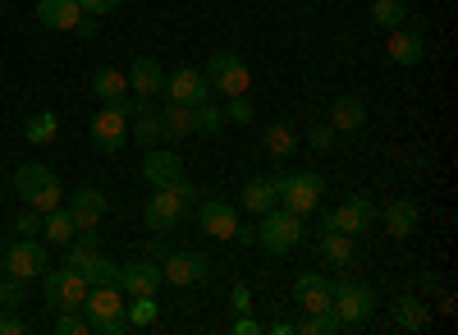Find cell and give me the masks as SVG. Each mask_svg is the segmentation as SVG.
Wrapping results in <instances>:
<instances>
[{"instance_id": "22", "label": "cell", "mask_w": 458, "mask_h": 335, "mask_svg": "<svg viewBox=\"0 0 458 335\" xmlns=\"http://www.w3.org/2000/svg\"><path fill=\"white\" fill-rule=\"evenodd\" d=\"M330 129H335V133H358V129H367V101H362L358 92L335 97V106H330Z\"/></svg>"}, {"instance_id": "2", "label": "cell", "mask_w": 458, "mask_h": 335, "mask_svg": "<svg viewBox=\"0 0 458 335\" xmlns=\"http://www.w3.org/2000/svg\"><path fill=\"white\" fill-rule=\"evenodd\" d=\"M79 313H88V331H97V335H124L129 331V322H124V289L120 285H92Z\"/></svg>"}, {"instance_id": "5", "label": "cell", "mask_w": 458, "mask_h": 335, "mask_svg": "<svg viewBox=\"0 0 458 335\" xmlns=\"http://www.w3.org/2000/svg\"><path fill=\"white\" fill-rule=\"evenodd\" d=\"M257 244L271 253V257H284L302 244V216L289 211V207H271L261 211V226H257Z\"/></svg>"}, {"instance_id": "49", "label": "cell", "mask_w": 458, "mask_h": 335, "mask_svg": "<svg viewBox=\"0 0 458 335\" xmlns=\"http://www.w3.org/2000/svg\"><path fill=\"white\" fill-rule=\"evenodd\" d=\"M326 230H339V226H335V207H330V211H321V235H326Z\"/></svg>"}, {"instance_id": "39", "label": "cell", "mask_w": 458, "mask_h": 335, "mask_svg": "<svg viewBox=\"0 0 458 335\" xmlns=\"http://www.w3.org/2000/svg\"><path fill=\"white\" fill-rule=\"evenodd\" d=\"M302 331H308V335H335V331H339V317H335L330 308H321V313H308Z\"/></svg>"}, {"instance_id": "10", "label": "cell", "mask_w": 458, "mask_h": 335, "mask_svg": "<svg viewBox=\"0 0 458 335\" xmlns=\"http://www.w3.org/2000/svg\"><path fill=\"white\" fill-rule=\"evenodd\" d=\"M0 267H5L10 276H19L23 285L37 280V276L47 271V248H42V239H23V235H19V244H10L5 253H0Z\"/></svg>"}, {"instance_id": "34", "label": "cell", "mask_w": 458, "mask_h": 335, "mask_svg": "<svg viewBox=\"0 0 458 335\" xmlns=\"http://www.w3.org/2000/svg\"><path fill=\"white\" fill-rule=\"evenodd\" d=\"M229 120H225V110L211 106V101H198L193 106V133H220Z\"/></svg>"}, {"instance_id": "45", "label": "cell", "mask_w": 458, "mask_h": 335, "mask_svg": "<svg viewBox=\"0 0 458 335\" xmlns=\"http://www.w3.org/2000/svg\"><path fill=\"white\" fill-rule=\"evenodd\" d=\"M28 326H23V317H14V313H0V335H23Z\"/></svg>"}, {"instance_id": "37", "label": "cell", "mask_w": 458, "mask_h": 335, "mask_svg": "<svg viewBox=\"0 0 458 335\" xmlns=\"http://www.w3.org/2000/svg\"><path fill=\"white\" fill-rule=\"evenodd\" d=\"M252 116H257V110H252V97L243 92V97H229V106H225V120L229 125H252Z\"/></svg>"}, {"instance_id": "46", "label": "cell", "mask_w": 458, "mask_h": 335, "mask_svg": "<svg viewBox=\"0 0 458 335\" xmlns=\"http://www.w3.org/2000/svg\"><path fill=\"white\" fill-rule=\"evenodd\" d=\"M97 28H101V23H97V14H83L73 32H79V37H97Z\"/></svg>"}, {"instance_id": "13", "label": "cell", "mask_w": 458, "mask_h": 335, "mask_svg": "<svg viewBox=\"0 0 458 335\" xmlns=\"http://www.w3.org/2000/svg\"><path fill=\"white\" fill-rule=\"evenodd\" d=\"M386 56L394 60V64H403V69H412V64H422V56H427V37H422V23H399V28H390V42H386Z\"/></svg>"}, {"instance_id": "3", "label": "cell", "mask_w": 458, "mask_h": 335, "mask_svg": "<svg viewBox=\"0 0 458 335\" xmlns=\"http://www.w3.org/2000/svg\"><path fill=\"white\" fill-rule=\"evenodd\" d=\"M14 193H19L28 207H37L42 216L55 211V207L64 202V189H60L55 170H51V166H37V161H28V166L14 170Z\"/></svg>"}, {"instance_id": "32", "label": "cell", "mask_w": 458, "mask_h": 335, "mask_svg": "<svg viewBox=\"0 0 458 335\" xmlns=\"http://www.w3.org/2000/svg\"><path fill=\"white\" fill-rule=\"evenodd\" d=\"M412 14H408V0H371V23L376 28H399V23H408Z\"/></svg>"}, {"instance_id": "24", "label": "cell", "mask_w": 458, "mask_h": 335, "mask_svg": "<svg viewBox=\"0 0 458 335\" xmlns=\"http://www.w3.org/2000/svg\"><path fill=\"white\" fill-rule=\"evenodd\" d=\"M417 226H422V211H417L412 198H399V202L386 207V230H390V239H412Z\"/></svg>"}, {"instance_id": "19", "label": "cell", "mask_w": 458, "mask_h": 335, "mask_svg": "<svg viewBox=\"0 0 458 335\" xmlns=\"http://www.w3.org/2000/svg\"><path fill=\"white\" fill-rule=\"evenodd\" d=\"M83 14L88 10L79 5V0H37V23L51 28V32H73Z\"/></svg>"}, {"instance_id": "36", "label": "cell", "mask_w": 458, "mask_h": 335, "mask_svg": "<svg viewBox=\"0 0 458 335\" xmlns=\"http://www.w3.org/2000/svg\"><path fill=\"white\" fill-rule=\"evenodd\" d=\"M23 138L37 142V147H47V142L55 138V116H51V110H37V116L23 125Z\"/></svg>"}, {"instance_id": "6", "label": "cell", "mask_w": 458, "mask_h": 335, "mask_svg": "<svg viewBox=\"0 0 458 335\" xmlns=\"http://www.w3.org/2000/svg\"><path fill=\"white\" fill-rule=\"evenodd\" d=\"M280 179V207L298 211V216H308L321 207V193H326V179L317 170H276Z\"/></svg>"}, {"instance_id": "4", "label": "cell", "mask_w": 458, "mask_h": 335, "mask_svg": "<svg viewBox=\"0 0 458 335\" xmlns=\"http://www.w3.org/2000/svg\"><path fill=\"white\" fill-rule=\"evenodd\" d=\"M330 313L339 317V331H358V326H367L371 313H376V289L362 285V280H335Z\"/></svg>"}, {"instance_id": "27", "label": "cell", "mask_w": 458, "mask_h": 335, "mask_svg": "<svg viewBox=\"0 0 458 335\" xmlns=\"http://www.w3.org/2000/svg\"><path fill=\"white\" fill-rule=\"evenodd\" d=\"M394 326H399V331H427V326H431V304L403 294V299L394 304Z\"/></svg>"}, {"instance_id": "20", "label": "cell", "mask_w": 458, "mask_h": 335, "mask_svg": "<svg viewBox=\"0 0 458 335\" xmlns=\"http://www.w3.org/2000/svg\"><path fill=\"white\" fill-rule=\"evenodd\" d=\"M142 179L157 184V189H165V184H179V179H183V161H179L174 152H165V147H147Z\"/></svg>"}, {"instance_id": "31", "label": "cell", "mask_w": 458, "mask_h": 335, "mask_svg": "<svg viewBox=\"0 0 458 335\" xmlns=\"http://www.w3.org/2000/svg\"><path fill=\"white\" fill-rule=\"evenodd\" d=\"M161 129H165V138H188V133H193V106L165 101V110H161Z\"/></svg>"}, {"instance_id": "21", "label": "cell", "mask_w": 458, "mask_h": 335, "mask_svg": "<svg viewBox=\"0 0 458 335\" xmlns=\"http://www.w3.org/2000/svg\"><path fill=\"white\" fill-rule=\"evenodd\" d=\"M124 79H129V92H133V97H147V101H151V97H161V88H165V69L151 60V56H138Z\"/></svg>"}, {"instance_id": "48", "label": "cell", "mask_w": 458, "mask_h": 335, "mask_svg": "<svg viewBox=\"0 0 458 335\" xmlns=\"http://www.w3.org/2000/svg\"><path fill=\"white\" fill-rule=\"evenodd\" d=\"M234 244H257V230L252 226H234Z\"/></svg>"}, {"instance_id": "25", "label": "cell", "mask_w": 458, "mask_h": 335, "mask_svg": "<svg viewBox=\"0 0 458 335\" xmlns=\"http://www.w3.org/2000/svg\"><path fill=\"white\" fill-rule=\"evenodd\" d=\"M92 92H97L101 106H120V101L129 97V79H124L114 64H101V69L92 73Z\"/></svg>"}, {"instance_id": "33", "label": "cell", "mask_w": 458, "mask_h": 335, "mask_svg": "<svg viewBox=\"0 0 458 335\" xmlns=\"http://www.w3.org/2000/svg\"><path fill=\"white\" fill-rule=\"evenodd\" d=\"M88 285H120V262H110L106 253H92V262L83 267Z\"/></svg>"}, {"instance_id": "17", "label": "cell", "mask_w": 458, "mask_h": 335, "mask_svg": "<svg viewBox=\"0 0 458 335\" xmlns=\"http://www.w3.org/2000/svg\"><path fill=\"white\" fill-rule=\"evenodd\" d=\"M161 285H165V276H161L157 257H138V262L120 267V289L124 294H157Z\"/></svg>"}, {"instance_id": "11", "label": "cell", "mask_w": 458, "mask_h": 335, "mask_svg": "<svg viewBox=\"0 0 458 335\" xmlns=\"http://www.w3.org/2000/svg\"><path fill=\"white\" fill-rule=\"evenodd\" d=\"M161 97H165V101H179V106L211 101V79H207L202 69H174V73H165Z\"/></svg>"}, {"instance_id": "41", "label": "cell", "mask_w": 458, "mask_h": 335, "mask_svg": "<svg viewBox=\"0 0 458 335\" xmlns=\"http://www.w3.org/2000/svg\"><path fill=\"white\" fill-rule=\"evenodd\" d=\"M55 335H88V317H79V308L55 313Z\"/></svg>"}, {"instance_id": "18", "label": "cell", "mask_w": 458, "mask_h": 335, "mask_svg": "<svg viewBox=\"0 0 458 335\" xmlns=\"http://www.w3.org/2000/svg\"><path fill=\"white\" fill-rule=\"evenodd\" d=\"M106 211H110V198L101 189H79V193L69 198V216H73V226H79V235L83 230H97Z\"/></svg>"}, {"instance_id": "40", "label": "cell", "mask_w": 458, "mask_h": 335, "mask_svg": "<svg viewBox=\"0 0 458 335\" xmlns=\"http://www.w3.org/2000/svg\"><path fill=\"white\" fill-rule=\"evenodd\" d=\"M14 230H19L23 239H37V235H42V211H37V207H28V202H23V211L14 216Z\"/></svg>"}, {"instance_id": "42", "label": "cell", "mask_w": 458, "mask_h": 335, "mask_svg": "<svg viewBox=\"0 0 458 335\" xmlns=\"http://www.w3.org/2000/svg\"><path fill=\"white\" fill-rule=\"evenodd\" d=\"M335 138H339V133H335L330 125H317V129L308 133V147H312V152H326V147H335Z\"/></svg>"}, {"instance_id": "1", "label": "cell", "mask_w": 458, "mask_h": 335, "mask_svg": "<svg viewBox=\"0 0 458 335\" xmlns=\"http://www.w3.org/2000/svg\"><path fill=\"white\" fill-rule=\"evenodd\" d=\"M188 202H198V189H193L188 179L157 189V193H151V202H147V211H142L147 230H151V235H165V230H174L179 220H183V211H188Z\"/></svg>"}, {"instance_id": "30", "label": "cell", "mask_w": 458, "mask_h": 335, "mask_svg": "<svg viewBox=\"0 0 458 335\" xmlns=\"http://www.w3.org/2000/svg\"><path fill=\"white\" fill-rule=\"evenodd\" d=\"M129 138H138V147H161L165 129H161V116H151V110H138L129 120Z\"/></svg>"}, {"instance_id": "12", "label": "cell", "mask_w": 458, "mask_h": 335, "mask_svg": "<svg viewBox=\"0 0 458 335\" xmlns=\"http://www.w3.org/2000/svg\"><path fill=\"white\" fill-rule=\"evenodd\" d=\"M88 133H92L97 152H120V147L129 142V116H120L114 106H101L92 116V125H88Z\"/></svg>"}, {"instance_id": "16", "label": "cell", "mask_w": 458, "mask_h": 335, "mask_svg": "<svg viewBox=\"0 0 458 335\" xmlns=\"http://www.w3.org/2000/svg\"><path fill=\"white\" fill-rule=\"evenodd\" d=\"M293 299H298L302 313H321V308H330V299H335V280H330V276H317V271H302V276L293 280Z\"/></svg>"}, {"instance_id": "28", "label": "cell", "mask_w": 458, "mask_h": 335, "mask_svg": "<svg viewBox=\"0 0 458 335\" xmlns=\"http://www.w3.org/2000/svg\"><path fill=\"white\" fill-rule=\"evenodd\" d=\"M73 235H79V226H73V216H69V207H64V202H60L55 211H47V216H42V239H51L55 248H64Z\"/></svg>"}, {"instance_id": "35", "label": "cell", "mask_w": 458, "mask_h": 335, "mask_svg": "<svg viewBox=\"0 0 458 335\" xmlns=\"http://www.w3.org/2000/svg\"><path fill=\"white\" fill-rule=\"evenodd\" d=\"M266 152H271V157H293L298 152L293 129L289 125H271V129H266Z\"/></svg>"}, {"instance_id": "43", "label": "cell", "mask_w": 458, "mask_h": 335, "mask_svg": "<svg viewBox=\"0 0 458 335\" xmlns=\"http://www.w3.org/2000/svg\"><path fill=\"white\" fill-rule=\"evenodd\" d=\"M79 5H83L88 14H97V19H106L110 10H120V5H124V0H79Z\"/></svg>"}, {"instance_id": "47", "label": "cell", "mask_w": 458, "mask_h": 335, "mask_svg": "<svg viewBox=\"0 0 458 335\" xmlns=\"http://www.w3.org/2000/svg\"><path fill=\"white\" fill-rule=\"evenodd\" d=\"M257 331H261V326H257V322H252L248 313H243V317L234 322V335H257Z\"/></svg>"}, {"instance_id": "7", "label": "cell", "mask_w": 458, "mask_h": 335, "mask_svg": "<svg viewBox=\"0 0 458 335\" xmlns=\"http://www.w3.org/2000/svg\"><path fill=\"white\" fill-rule=\"evenodd\" d=\"M37 280H42V299H47V308H51V313L83 308L88 289H92V285H88L79 271H69V267H60V271H42Z\"/></svg>"}, {"instance_id": "15", "label": "cell", "mask_w": 458, "mask_h": 335, "mask_svg": "<svg viewBox=\"0 0 458 335\" xmlns=\"http://www.w3.org/2000/svg\"><path fill=\"white\" fill-rule=\"evenodd\" d=\"M198 226H202V235H211V239H234L239 207L225 202V198H211V202L198 207Z\"/></svg>"}, {"instance_id": "50", "label": "cell", "mask_w": 458, "mask_h": 335, "mask_svg": "<svg viewBox=\"0 0 458 335\" xmlns=\"http://www.w3.org/2000/svg\"><path fill=\"white\" fill-rule=\"evenodd\" d=\"M0 253H5V244H0Z\"/></svg>"}, {"instance_id": "14", "label": "cell", "mask_w": 458, "mask_h": 335, "mask_svg": "<svg viewBox=\"0 0 458 335\" xmlns=\"http://www.w3.org/2000/svg\"><path fill=\"white\" fill-rule=\"evenodd\" d=\"M371 220H376L371 193H353V198H344V202L335 207V226L349 235V239H362V235L371 230Z\"/></svg>"}, {"instance_id": "9", "label": "cell", "mask_w": 458, "mask_h": 335, "mask_svg": "<svg viewBox=\"0 0 458 335\" xmlns=\"http://www.w3.org/2000/svg\"><path fill=\"white\" fill-rule=\"evenodd\" d=\"M207 79H211V92H225V97H243L252 88V73H248V64L234 51H216Z\"/></svg>"}, {"instance_id": "29", "label": "cell", "mask_w": 458, "mask_h": 335, "mask_svg": "<svg viewBox=\"0 0 458 335\" xmlns=\"http://www.w3.org/2000/svg\"><path fill=\"white\" fill-rule=\"evenodd\" d=\"M321 257H326L330 267L344 271V267L353 262V239L344 235V230H326V235H321Z\"/></svg>"}, {"instance_id": "26", "label": "cell", "mask_w": 458, "mask_h": 335, "mask_svg": "<svg viewBox=\"0 0 458 335\" xmlns=\"http://www.w3.org/2000/svg\"><path fill=\"white\" fill-rule=\"evenodd\" d=\"M124 322H129V331H147V326H157V322H161V304H157V294H129V304H124Z\"/></svg>"}, {"instance_id": "44", "label": "cell", "mask_w": 458, "mask_h": 335, "mask_svg": "<svg viewBox=\"0 0 458 335\" xmlns=\"http://www.w3.org/2000/svg\"><path fill=\"white\" fill-rule=\"evenodd\" d=\"M229 304H234L239 313H252V289L248 285H234V289H229Z\"/></svg>"}, {"instance_id": "8", "label": "cell", "mask_w": 458, "mask_h": 335, "mask_svg": "<svg viewBox=\"0 0 458 335\" xmlns=\"http://www.w3.org/2000/svg\"><path fill=\"white\" fill-rule=\"evenodd\" d=\"M161 276H165V285H174V289H193V285H207V280H211V262H207L202 253L179 248V253H165Z\"/></svg>"}, {"instance_id": "23", "label": "cell", "mask_w": 458, "mask_h": 335, "mask_svg": "<svg viewBox=\"0 0 458 335\" xmlns=\"http://www.w3.org/2000/svg\"><path fill=\"white\" fill-rule=\"evenodd\" d=\"M252 216H261V211H271V207H280V179L276 175H261V179H248L243 184V198H239Z\"/></svg>"}, {"instance_id": "38", "label": "cell", "mask_w": 458, "mask_h": 335, "mask_svg": "<svg viewBox=\"0 0 458 335\" xmlns=\"http://www.w3.org/2000/svg\"><path fill=\"white\" fill-rule=\"evenodd\" d=\"M0 308H23V280L19 276H0Z\"/></svg>"}]
</instances>
